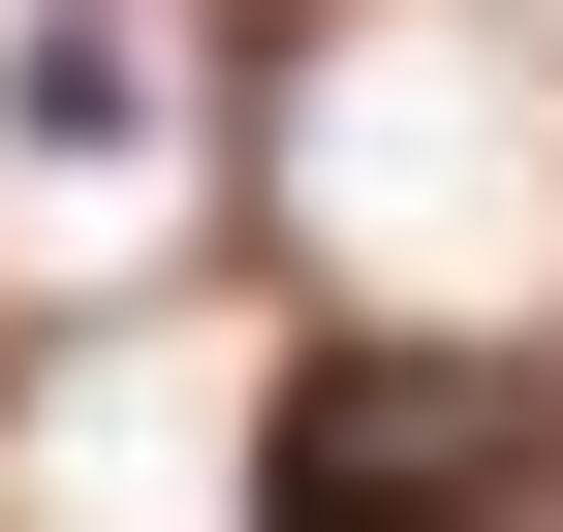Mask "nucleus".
Returning a JSON list of instances; mask_svg holds the SVG:
<instances>
[{
	"mask_svg": "<svg viewBox=\"0 0 563 532\" xmlns=\"http://www.w3.org/2000/svg\"><path fill=\"white\" fill-rule=\"evenodd\" d=\"M251 532H532V376L501 345H313L251 408Z\"/></svg>",
	"mask_w": 563,
	"mask_h": 532,
	"instance_id": "obj_1",
	"label": "nucleus"
}]
</instances>
